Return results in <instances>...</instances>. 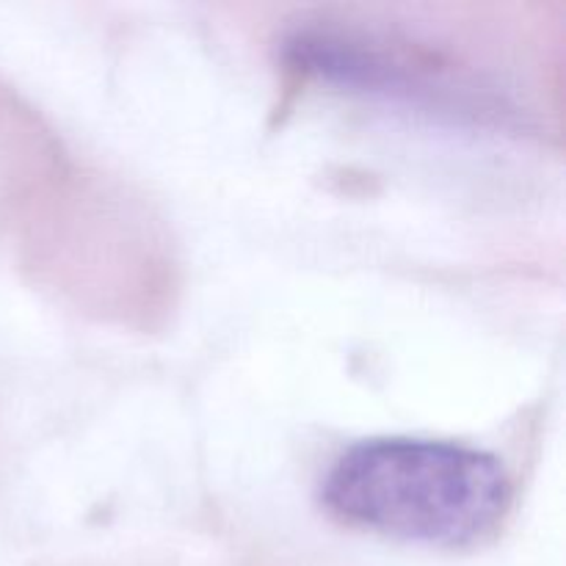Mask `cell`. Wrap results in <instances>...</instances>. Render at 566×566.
Instances as JSON below:
<instances>
[{"mask_svg": "<svg viewBox=\"0 0 566 566\" xmlns=\"http://www.w3.org/2000/svg\"><path fill=\"white\" fill-rule=\"evenodd\" d=\"M285 59L296 72L346 92L370 94L453 119L492 122L509 114L464 72H448L423 48L346 22H310L285 39Z\"/></svg>", "mask_w": 566, "mask_h": 566, "instance_id": "7a4b0ae2", "label": "cell"}, {"mask_svg": "<svg viewBox=\"0 0 566 566\" xmlns=\"http://www.w3.org/2000/svg\"><path fill=\"white\" fill-rule=\"evenodd\" d=\"M321 501L343 523L429 547H470L503 523L512 481L481 448L374 437L332 462Z\"/></svg>", "mask_w": 566, "mask_h": 566, "instance_id": "6da1fadb", "label": "cell"}]
</instances>
